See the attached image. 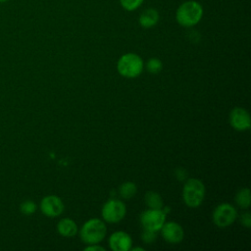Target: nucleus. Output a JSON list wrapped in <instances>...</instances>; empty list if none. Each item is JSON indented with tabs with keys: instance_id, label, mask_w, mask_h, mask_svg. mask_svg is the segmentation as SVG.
I'll return each instance as SVG.
<instances>
[{
	"instance_id": "20",
	"label": "nucleus",
	"mask_w": 251,
	"mask_h": 251,
	"mask_svg": "<svg viewBox=\"0 0 251 251\" xmlns=\"http://www.w3.org/2000/svg\"><path fill=\"white\" fill-rule=\"evenodd\" d=\"M141 239L145 243H152L156 239V233H155V231L144 228V230L141 234Z\"/></svg>"
},
{
	"instance_id": "6",
	"label": "nucleus",
	"mask_w": 251,
	"mask_h": 251,
	"mask_svg": "<svg viewBox=\"0 0 251 251\" xmlns=\"http://www.w3.org/2000/svg\"><path fill=\"white\" fill-rule=\"evenodd\" d=\"M236 209L228 203H222L218 205L212 215L214 224L222 228L230 226L236 220Z\"/></svg>"
},
{
	"instance_id": "16",
	"label": "nucleus",
	"mask_w": 251,
	"mask_h": 251,
	"mask_svg": "<svg viewBox=\"0 0 251 251\" xmlns=\"http://www.w3.org/2000/svg\"><path fill=\"white\" fill-rule=\"evenodd\" d=\"M137 188L135 183L131 182V181H126L124 182L119 189L120 195L124 198V199H130L132 198L135 194H136Z\"/></svg>"
},
{
	"instance_id": "13",
	"label": "nucleus",
	"mask_w": 251,
	"mask_h": 251,
	"mask_svg": "<svg viewBox=\"0 0 251 251\" xmlns=\"http://www.w3.org/2000/svg\"><path fill=\"white\" fill-rule=\"evenodd\" d=\"M57 230L64 237H73L77 233V226L72 219L64 218L58 223Z\"/></svg>"
},
{
	"instance_id": "10",
	"label": "nucleus",
	"mask_w": 251,
	"mask_h": 251,
	"mask_svg": "<svg viewBox=\"0 0 251 251\" xmlns=\"http://www.w3.org/2000/svg\"><path fill=\"white\" fill-rule=\"evenodd\" d=\"M160 230L163 238L167 242L173 244L180 242L184 236V232L181 226L176 222H165Z\"/></svg>"
},
{
	"instance_id": "14",
	"label": "nucleus",
	"mask_w": 251,
	"mask_h": 251,
	"mask_svg": "<svg viewBox=\"0 0 251 251\" xmlns=\"http://www.w3.org/2000/svg\"><path fill=\"white\" fill-rule=\"evenodd\" d=\"M145 203L149 209L163 208V199L161 195L155 191H148L145 194Z\"/></svg>"
},
{
	"instance_id": "5",
	"label": "nucleus",
	"mask_w": 251,
	"mask_h": 251,
	"mask_svg": "<svg viewBox=\"0 0 251 251\" xmlns=\"http://www.w3.org/2000/svg\"><path fill=\"white\" fill-rule=\"evenodd\" d=\"M126 213V205L123 201L118 199L108 200L102 207L101 215L105 222L110 224H116L121 222Z\"/></svg>"
},
{
	"instance_id": "3",
	"label": "nucleus",
	"mask_w": 251,
	"mask_h": 251,
	"mask_svg": "<svg viewBox=\"0 0 251 251\" xmlns=\"http://www.w3.org/2000/svg\"><path fill=\"white\" fill-rule=\"evenodd\" d=\"M106 231L105 223L95 218L88 220L82 225L79 235L81 240L86 244H98L105 237Z\"/></svg>"
},
{
	"instance_id": "2",
	"label": "nucleus",
	"mask_w": 251,
	"mask_h": 251,
	"mask_svg": "<svg viewBox=\"0 0 251 251\" xmlns=\"http://www.w3.org/2000/svg\"><path fill=\"white\" fill-rule=\"evenodd\" d=\"M205 185L197 178H188L183 185L182 198L186 206L199 207L205 198Z\"/></svg>"
},
{
	"instance_id": "19",
	"label": "nucleus",
	"mask_w": 251,
	"mask_h": 251,
	"mask_svg": "<svg viewBox=\"0 0 251 251\" xmlns=\"http://www.w3.org/2000/svg\"><path fill=\"white\" fill-rule=\"evenodd\" d=\"M144 0H120L122 7L126 11H134L141 6Z\"/></svg>"
},
{
	"instance_id": "7",
	"label": "nucleus",
	"mask_w": 251,
	"mask_h": 251,
	"mask_svg": "<svg viewBox=\"0 0 251 251\" xmlns=\"http://www.w3.org/2000/svg\"><path fill=\"white\" fill-rule=\"evenodd\" d=\"M166 221V213L162 209H148L140 216V222L145 229L158 231Z\"/></svg>"
},
{
	"instance_id": "17",
	"label": "nucleus",
	"mask_w": 251,
	"mask_h": 251,
	"mask_svg": "<svg viewBox=\"0 0 251 251\" xmlns=\"http://www.w3.org/2000/svg\"><path fill=\"white\" fill-rule=\"evenodd\" d=\"M147 70L149 73L151 74H158L161 72L162 68H163V64L161 62L160 59L158 58H151L150 60H148L147 62Z\"/></svg>"
},
{
	"instance_id": "18",
	"label": "nucleus",
	"mask_w": 251,
	"mask_h": 251,
	"mask_svg": "<svg viewBox=\"0 0 251 251\" xmlns=\"http://www.w3.org/2000/svg\"><path fill=\"white\" fill-rule=\"evenodd\" d=\"M20 209H21V212L24 214V215H32L35 210H36V204L31 201V200H25L24 202H22L21 206H20Z\"/></svg>"
},
{
	"instance_id": "9",
	"label": "nucleus",
	"mask_w": 251,
	"mask_h": 251,
	"mask_svg": "<svg viewBox=\"0 0 251 251\" xmlns=\"http://www.w3.org/2000/svg\"><path fill=\"white\" fill-rule=\"evenodd\" d=\"M229 123L230 126L238 131L246 130L250 128L251 126L250 115L244 108L235 107L229 114Z\"/></svg>"
},
{
	"instance_id": "8",
	"label": "nucleus",
	"mask_w": 251,
	"mask_h": 251,
	"mask_svg": "<svg viewBox=\"0 0 251 251\" xmlns=\"http://www.w3.org/2000/svg\"><path fill=\"white\" fill-rule=\"evenodd\" d=\"M64 203L62 199L56 195L45 196L40 202V210L47 217L54 218L60 216L64 211Z\"/></svg>"
},
{
	"instance_id": "12",
	"label": "nucleus",
	"mask_w": 251,
	"mask_h": 251,
	"mask_svg": "<svg viewBox=\"0 0 251 251\" xmlns=\"http://www.w3.org/2000/svg\"><path fill=\"white\" fill-rule=\"evenodd\" d=\"M159 21V13L153 8L144 10L138 19L139 25L144 28H150L154 26Z\"/></svg>"
},
{
	"instance_id": "4",
	"label": "nucleus",
	"mask_w": 251,
	"mask_h": 251,
	"mask_svg": "<svg viewBox=\"0 0 251 251\" xmlns=\"http://www.w3.org/2000/svg\"><path fill=\"white\" fill-rule=\"evenodd\" d=\"M117 69L119 74L125 77H136L143 70V61L137 54L126 53L119 59Z\"/></svg>"
},
{
	"instance_id": "23",
	"label": "nucleus",
	"mask_w": 251,
	"mask_h": 251,
	"mask_svg": "<svg viewBox=\"0 0 251 251\" xmlns=\"http://www.w3.org/2000/svg\"><path fill=\"white\" fill-rule=\"evenodd\" d=\"M176 176L177 179L182 180V179H184L186 177V172L183 169H177L176 171Z\"/></svg>"
},
{
	"instance_id": "25",
	"label": "nucleus",
	"mask_w": 251,
	"mask_h": 251,
	"mask_svg": "<svg viewBox=\"0 0 251 251\" xmlns=\"http://www.w3.org/2000/svg\"><path fill=\"white\" fill-rule=\"evenodd\" d=\"M9 0H0V3H4V2H7Z\"/></svg>"
},
{
	"instance_id": "22",
	"label": "nucleus",
	"mask_w": 251,
	"mask_h": 251,
	"mask_svg": "<svg viewBox=\"0 0 251 251\" xmlns=\"http://www.w3.org/2000/svg\"><path fill=\"white\" fill-rule=\"evenodd\" d=\"M84 251H88V250H92V251H105L106 249L102 246H99L97 244H88V246H86L84 249Z\"/></svg>"
},
{
	"instance_id": "1",
	"label": "nucleus",
	"mask_w": 251,
	"mask_h": 251,
	"mask_svg": "<svg viewBox=\"0 0 251 251\" xmlns=\"http://www.w3.org/2000/svg\"><path fill=\"white\" fill-rule=\"evenodd\" d=\"M202 17L203 8L199 2L194 0L185 1L180 4L176 13V22L184 27H191L197 25Z\"/></svg>"
},
{
	"instance_id": "21",
	"label": "nucleus",
	"mask_w": 251,
	"mask_h": 251,
	"mask_svg": "<svg viewBox=\"0 0 251 251\" xmlns=\"http://www.w3.org/2000/svg\"><path fill=\"white\" fill-rule=\"evenodd\" d=\"M240 223L245 227H250L251 226V215L249 212H245L240 216Z\"/></svg>"
},
{
	"instance_id": "15",
	"label": "nucleus",
	"mask_w": 251,
	"mask_h": 251,
	"mask_svg": "<svg viewBox=\"0 0 251 251\" xmlns=\"http://www.w3.org/2000/svg\"><path fill=\"white\" fill-rule=\"evenodd\" d=\"M234 200L236 204L242 208L247 209L250 206V190L249 188H241L235 194Z\"/></svg>"
},
{
	"instance_id": "11",
	"label": "nucleus",
	"mask_w": 251,
	"mask_h": 251,
	"mask_svg": "<svg viewBox=\"0 0 251 251\" xmlns=\"http://www.w3.org/2000/svg\"><path fill=\"white\" fill-rule=\"evenodd\" d=\"M132 240L125 231H115L109 238V246L113 251H127L131 248Z\"/></svg>"
},
{
	"instance_id": "24",
	"label": "nucleus",
	"mask_w": 251,
	"mask_h": 251,
	"mask_svg": "<svg viewBox=\"0 0 251 251\" xmlns=\"http://www.w3.org/2000/svg\"><path fill=\"white\" fill-rule=\"evenodd\" d=\"M132 251H144L145 249L142 248V247H133V248H130Z\"/></svg>"
}]
</instances>
